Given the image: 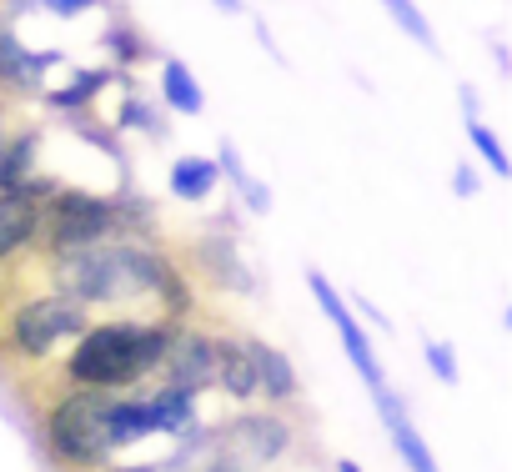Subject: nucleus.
<instances>
[{
  "label": "nucleus",
  "instance_id": "12",
  "mask_svg": "<svg viewBox=\"0 0 512 472\" xmlns=\"http://www.w3.org/2000/svg\"><path fill=\"white\" fill-rule=\"evenodd\" d=\"M41 236V206L21 191H0V262L21 257Z\"/></svg>",
  "mask_w": 512,
  "mask_h": 472
},
{
  "label": "nucleus",
  "instance_id": "9",
  "mask_svg": "<svg viewBox=\"0 0 512 472\" xmlns=\"http://www.w3.org/2000/svg\"><path fill=\"white\" fill-rule=\"evenodd\" d=\"M307 287H312V297L322 302V312H327V322L337 327V337H342V347H347V357H352V367H357V377L372 387V397H382L387 392V377H382V362H377V352H372V342H367V332H362V322L352 317V307L342 302V292L322 277V272H312L307 277Z\"/></svg>",
  "mask_w": 512,
  "mask_h": 472
},
{
  "label": "nucleus",
  "instance_id": "19",
  "mask_svg": "<svg viewBox=\"0 0 512 472\" xmlns=\"http://www.w3.org/2000/svg\"><path fill=\"white\" fill-rule=\"evenodd\" d=\"M36 156H41V131H16L6 136V151H0V191H16L26 176H36Z\"/></svg>",
  "mask_w": 512,
  "mask_h": 472
},
{
  "label": "nucleus",
  "instance_id": "18",
  "mask_svg": "<svg viewBox=\"0 0 512 472\" xmlns=\"http://www.w3.org/2000/svg\"><path fill=\"white\" fill-rule=\"evenodd\" d=\"M161 106L176 111V116H196V111L206 106L201 81L191 76L186 61H161Z\"/></svg>",
  "mask_w": 512,
  "mask_h": 472
},
{
  "label": "nucleus",
  "instance_id": "17",
  "mask_svg": "<svg viewBox=\"0 0 512 472\" xmlns=\"http://www.w3.org/2000/svg\"><path fill=\"white\" fill-rule=\"evenodd\" d=\"M216 181H221V171H216L211 156H176L171 161V176H166V186H171L176 201H206L216 191Z\"/></svg>",
  "mask_w": 512,
  "mask_h": 472
},
{
  "label": "nucleus",
  "instance_id": "16",
  "mask_svg": "<svg viewBox=\"0 0 512 472\" xmlns=\"http://www.w3.org/2000/svg\"><path fill=\"white\" fill-rule=\"evenodd\" d=\"M146 402H151L156 432H166V437H181V432H191V427L201 422V417H196V397H191V392H176V387L151 382V387H146Z\"/></svg>",
  "mask_w": 512,
  "mask_h": 472
},
{
  "label": "nucleus",
  "instance_id": "21",
  "mask_svg": "<svg viewBox=\"0 0 512 472\" xmlns=\"http://www.w3.org/2000/svg\"><path fill=\"white\" fill-rule=\"evenodd\" d=\"M101 46L111 51V66H141V61L151 56V41H146V36H141V26H136V21H126V16L106 21Z\"/></svg>",
  "mask_w": 512,
  "mask_h": 472
},
{
  "label": "nucleus",
  "instance_id": "20",
  "mask_svg": "<svg viewBox=\"0 0 512 472\" xmlns=\"http://www.w3.org/2000/svg\"><path fill=\"white\" fill-rule=\"evenodd\" d=\"M216 171H226V176H231V191L241 196V206H246V211H256V216H262V211H272V196H267V186H262V181H256V176L241 166V151H236L231 141H221Z\"/></svg>",
  "mask_w": 512,
  "mask_h": 472
},
{
  "label": "nucleus",
  "instance_id": "14",
  "mask_svg": "<svg viewBox=\"0 0 512 472\" xmlns=\"http://www.w3.org/2000/svg\"><path fill=\"white\" fill-rule=\"evenodd\" d=\"M111 211H116V242H141V247L156 242V231H161L156 201H146L141 191H116Z\"/></svg>",
  "mask_w": 512,
  "mask_h": 472
},
{
  "label": "nucleus",
  "instance_id": "23",
  "mask_svg": "<svg viewBox=\"0 0 512 472\" xmlns=\"http://www.w3.org/2000/svg\"><path fill=\"white\" fill-rule=\"evenodd\" d=\"M116 131H141V136H166V116L151 106V101H141V96H126L121 106H116Z\"/></svg>",
  "mask_w": 512,
  "mask_h": 472
},
{
  "label": "nucleus",
  "instance_id": "7",
  "mask_svg": "<svg viewBox=\"0 0 512 472\" xmlns=\"http://www.w3.org/2000/svg\"><path fill=\"white\" fill-rule=\"evenodd\" d=\"M191 282H201V287H211V292H236V297H246L251 287H256V277H251V267L241 262V252H236V236H231V226H216L211 221V231H201L196 242H191V252H186V267H181Z\"/></svg>",
  "mask_w": 512,
  "mask_h": 472
},
{
  "label": "nucleus",
  "instance_id": "11",
  "mask_svg": "<svg viewBox=\"0 0 512 472\" xmlns=\"http://www.w3.org/2000/svg\"><path fill=\"white\" fill-rule=\"evenodd\" d=\"M251 357H256V397H267L272 407H292L302 397V377L282 347L251 337Z\"/></svg>",
  "mask_w": 512,
  "mask_h": 472
},
{
  "label": "nucleus",
  "instance_id": "31",
  "mask_svg": "<svg viewBox=\"0 0 512 472\" xmlns=\"http://www.w3.org/2000/svg\"><path fill=\"white\" fill-rule=\"evenodd\" d=\"M111 472H166L161 462H126V467H111Z\"/></svg>",
  "mask_w": 512,
  "mask_h": 472
},
{
  "label": "nucleus",
  "instance_id": "4",
  "mask_svg": "<svg viewBox=\"0 0 512 472\" xmlns=\"http://www.w3.org/2000/svg\"><path fill=\"white\" fill-rule=\"evenodd\" d=\"M91 327V307H81L66 292H41V297H21L6 317V352L21 362H46L56 352V342L81 337Z\"/></svg>",
  "mask_w": 512,
  "mask_h": 472
},
{
  "label": "nucleus",
  "instance_id": "2",
  "mask_svg": "<svg viewBox=\"0 0 512 472\" xmlns=\"http://www.w3.org/2000/svg\"><path fill=\"white\" fill-rule=\"evenodd\" d=\"M176 267L171 252L156 242H101L81 252H56L51 257V292L76 297L81 307H106V302H131V297H156L166 272Z\"/></svg>",
  "mask_w": 512,
  "mask_h": 472
},
{
  "label": "nucleus",
  "instance_id": "8",
  "mask_svg": "<svg viewBox=\"0 0 512 472\" xmlns=\"http://www.w3.org/2000/svg\"><path fill=\"white\" fill-rule=\"evenodd\" d=\"M156 382L176 387V392H191V397L211 392V382H216V332H201V327L181 322L166 357H161V367H156Z\"/></svg>",
  "mask_w": 512,
  "mask_h": 472
},
{
  "label": "nucleus",
  "instance_id": "25",
  "mask_svg": "<svg viewBox=\"0 0 512 472\" xmlns=\"http://www.w3.org/2000/svg\"><path fill=\"white\" fill-rule=\"evenodd\" d=\"M427 367H432V377L437 382H457V357H452V347L447 342H427Z\"/></svg>",
  "mask_w": 512,
  "mask_h": 472
},
{
  "label": "nucleus",
  "instance_id": "28",
  "mask_svg": "<svg viewBox=\"0 0 512 472\" xmlns=\"http://www.w3.org/2000/svg\"><path fill=\"white\" fill-rule=\"evenodd\" d=\"M452 191H457V196H472V191H477V176L467 171V161L452 171Z\"/></svg>",
  "mask_w": 512,
  "mask_h": 472
},
{
  "label": "nucleus",
  "instance_id": "34",
  "mask_svg": "<svg viewBox=\"0 0 512 472\" xmlns=\"http://www.w3.org/2000/svg\"><path fill=\"white\" fill-rule=\"evenodd\" d=\"M0 151H6V131H0Z\"/></svg>",
  "mask_w": 512,
  "mask_h": 472
},
{
  "label": "nucleus",
  "instance_id": "35",
  "mask_svg": "<svg viewBox=\"0 0 512 472\" xmlns=\"http://www.w3.org/2000/svg\"><path fill=\"white\" fill-rule=\"evenodd\" d=\"M0 121H6V106H0Z\"/></svg>",
  "mask_w": 512,
  "mask_h": 472
},
{
  "label": "nucleus",
  "instance_id": "33",
  "mask_svg": "<svg viewBox=\"0 0 512 472\" xmlns=\"http://www.w3.org/2000/svg\"><path fill=\"white\" fill-rule=\"evenodd\" d=\"M337 472H362V467L357 462H337Z\"/></svg>",
  "mask_w": 512,
  "mask_h": 472
},
{
  "label": "nucleus",
  "instance_id": "26",
  "mask_svg": "<svg viewBox=\"0 0 512 472\" xmlns=\"http://www.w3.org/2000/svg\"><path fill=\"white\" fill-rule=\"evenodd\" d=\"M96 6H106V0H41V11H51V16H61V21H76V16H86V11H96Z\"/></svg>",
  "mask_w": 512,
  "mask_h": 472
},
{
  "label": "nucleus",
  "instance_id": "13",
  "mask_svg": "<svg viewBox=\"0 0 512 472\" xmlns=\"http://www.w3.org/2000/svg\"><path fill=\"white\" fill-rule=\"evenodd\" d=\"M111 81H116V66H76L66 86L46 91V106L61 111V116H71V121H76V116H91L96 96H101Z\"/></svg>",
  "mask_w": 512,
  "mask_h": 472
},
{
  "label": "nucleus",
  "instance_id": "5",
  "mask_svg": "<svg viewBox=\"0 0 512 472\" xmlns=\"http://www.w3.org/2000/svg\"><path fill=\"white\" fill-rule=\"evenodd\" d=\"M101 242H116L111 196L61 186V191L41 206V236H36V247H46L51 257H56V252H81V247H101Z\"/></svg>",
  "mask_w": 512,
  "mask_h": 472
},
{
  "label": "nucleus",
  "instance_id": "27",
  "mask_svg": "<svg viewBox=\"0 0 512 472\" xmlns=\"http://www.w3.org/2000/svg\"><path fill=\"white\" fill-rule=\"evenodd\" d=\"M196 472H256V467H246V462H236V457H221V452H216V457H211V462H201Z\"/></svg>",
  "mask_w": 512,
  "mask_h": 472
},
{
  "label": "nucleus",
  "instance_id": "1",
  "mask_svg": "<svg viewBox=\"0 0 512 472\" xmlns=\"http://www.w3.org/2000/svg\"><path fill=\"white\" fill-rule=\"evenodd\" d=\"M181 322L161 317V322H101L86 327L71 347V357L61 362L66 387H91V392H126L146 377H156L171 337Z\"/></svg>",
  "mask_w": 512,
  "mask_h": 472
},
{
  "label": "nucleus",
  "instance_id": "3",
  "mask_svg": "<svg viewBox=\"0 0 512 472\" xmlns=\"http://www.w3.org/2000/svg\"><path fill=\"white\" fill-rule=\"evenodd\" d=\"M116 392H91V387H66L56 402L41 412V442L56 467L66 472H96L111 457L106 437V412Z\"/></svg>",
  "mask_w": 512,
  "mask_h": 472
},
{
  "label": "nucleus",
  "instance_id": "24",
  "mask_svg": "<svg viewBox=\"0 0 512 472\" xmlns=\"http://www.w3.org/2000/svg\"><path fill=\"white\" fill-rule=\"evenodd\" d=\"M467 136H472V146H477V156L487 161L492 176H507V171H512V161H507V151H502V141H497V131H492L487 121L467 116Z\"/></svg>",
  "mask_w": 512,
  "mask_h": 472
},
{
  "label": "nucleus",
  "instance_id": "6",
  "mask_svg": "<svg viewBox=\"0 0 512 472\" xmlns=\"http://www.w3.org/2000/svg\"><path fill=\"white\" fill-rule=\"evenodd\" d=\"M211 442L221 457H236L246 467H267L277 462L287 447H292V422L267 407V412H241V417H226V422H211Z\"/></svg>",
  "mask_w": 512,
  "mask_h": 472
},
{
  "label": "nucleus",
  "instance_id": "15",
  "mask_svg": "<svg viewBox=\"0 0 512 472\" xmlns=\"http://www.w3.org/2000/svg\"><path fill=\"white\" fill-rule=\"evenodd\" d=\"M377 407H382V422H387V432H392V447L402 452V462H407L412 472H437V462H432L427 442L417 437V427H412L407 407H402L392 392H382V397H377Z\"/></svg>",
  "mask_w": 512,
  "mask_h": 472
},
{
  "label": "nucleus",
  "instance_id": "32",
  "mask_svg": "<svg viewBox=\"0 0 512 472\" xmlns=\"http://www.w3.org/2000/svg\"><path fill=\"white\" fill-rule=\"evenodd\" d=\"M211 6L226 11V16H241V11H246V0H211Z\"/></svg>",
  "mask_w": 512,
  "mask_h": 472
},
{
  "label": "nucleus",
  "instance_id": "22",
  "mask_svg": "<svg viewBox=\"0 0 512 472\" xmlns=\"http://www.w3.org/2000/svg\"><path fill=\"white\" fill-rule=\"evenodd\" d=\"M0 91H36V81L26 71V46L11 31V21H0Z\"/></svg>",
  "mask_w": 512,
  "mask_h": 472
},
{
  "label": "nucleus",
  "instance_id": "10",
  "mask_svg": "<svg viewBox=\"0 0 512 472\" xmlns=\"http://www.w3.org/2000/svg\"><path fill=\"white\" fill-rule=\"evenodd\" d=\"M211 392H226L231 402H251L256 397L251 337H241V332H221L216 337V382H211Z\"/></svg>",
  "mask_w": 512,
  "mask_h": 472
},
{
  "label": "nucleus",
  "instance_id": "30",
  "mask_svg": "<svg viewBox=\"0 0 512 472\" xmlns=\"http://www.w3.org/2000/svg\"><path fill=\"white\" fill-rule=\"evenodd\" d=\"M41 6V0H11V6H6V16H0V21H11V16H21V11H36Z\"/></svg>",
  "mask_w": 512,
  "mask_h": 472
},
{
  "label": "nucleus",
  "instance_id": "29",
  "mask_svg": "<svg viewBox=\"0 0 512 472\" xmlns=\"http://www.w3.org/2000/svg\"><path fill=\"white\" fill-rule=\"evenodd\" d=\"M352 307H357V312H362V317H367L372 327H392V322H387V317H382V312H377L372 302H362V297H352Z\"/></svg>",
  "mask_w": 512,
  "mask_h": 472
}]
</instances>
